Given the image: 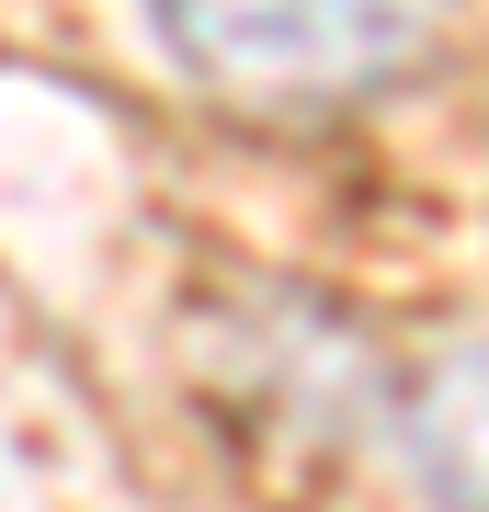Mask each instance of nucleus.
I'll list each match as a JSON object with an SVG mask.
<instances>
[{
    "label": "nucleus",
    "instance_id": "1",
    "mask_svg": "<svg viewBox=\"0 0 489 512\" xmlns=\"http://www.w3.org/2000/svg\"><path fill=\"white\" fill-rule=\"evenodd\" d=\"M182 69L262 114L364 103L433 46V0H148Z\"/></svg>",
    "mask_w": 489,
    "mask_h": 512
},
{
    "label": "nucleus",
    "instance_id": "2",
    "mask_svg": "<svg viewBox=\"0 0 489 512\" xmlns=\"http://www.w3.org/2000/svg\"><path fill=\"white\" fill-rule=\"evenodd\" d=\"M399 433H410V467H421V490L444 512H489V342L444 353V365L410 387Z\"/></svg>",
    "mask_w": 489,
    "mask_h": 512
}]
</instances>
